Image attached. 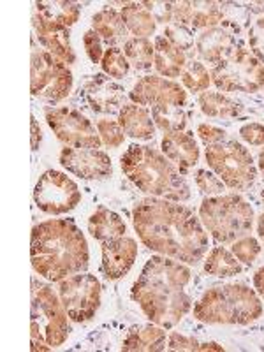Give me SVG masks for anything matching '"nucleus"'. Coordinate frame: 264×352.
<instances>
[{
    "instance_id": "nucleus-36",
    "label": "nucleus",
    "mask_w": 264,
    "mask_h": 352,
    "mask_svg": "<svg viewBox=\"0 0 264 352\" xmlns=\"http://www.w3.org/2000/svg\"><path fill=\"white\" fill-rule=\"evenodd\" d=\"M168 351H226V347L215 344V342H199L192 336L182 335V333H169Z\"/></svg>"
},
{
    "instance_id": "nucleus-16",
    "label": "nucleus",
    "mask_w": 264,
    "mask_h": 352,
    "mask_svg": "<svg viewBox=\"0 0 264 352\" xmlns=\"http://www.w3.org/2000/svg\"><path fill=\"white\" fill-rule=\"evenodd\" d=\"M83 99L94 113L99 115H118L127 102L125 90L106 74H97L83 85Z\"/></svg>"
},
{
    "instance_id": "nucleus-37",
    "label": "nucleus",
    "mask_w": 264,
    "mask_h": 352,
    "mask_svg": "<svg viewBox=\"0 0 264 352\" xmlns=\"http://www.w3.org/2000/svg\"><path fill=\"white\" fill-rule=\"evenodd\" d=\"M99 138L104 146L108 148H118L125 141V132L118 120H111V118H100L96 124Z\"/></svg>"
},
{
    "instance_id": "nucleus-42",
    "label": "nucleus",
    "mask_w": 264,
    "mask_h": 352,
    "mask_svg": "<svg viewBox=\"0 0 264 352\" xmlns=\"http://www.w3.org/2000/svg\"><path fill=\"white\" fill-rule=\"evenodd\" d=\"M197 136L206 146H212V144H219L228 140V132L224 129L217 127V125L199 124L197 125Z\"/></svg>"
},
{
    "instance_id": "nucleus-34",
    "label": "nucleus",
    "mask_w": 264,
    "mask_h": 352,
    "mask_svg": "<svg viewBox=\"0 0 264 352\" xmlns=\"http://www.w3.org/2000/svg\"><path fill=\"white\" fill-rule=\"evenodd\" d=\"M100 69L106 76L113 78V80H122L131 71V64H129L124 50L118 48V46H109L104 52L102 60H100Z\"/></svg>"
},
{
    "instance_id": "nucleus-46",
    "label": "nucleus",
    "mask_w": 264,
    "mask_h": 352,
    "mask_svg": "<svg viewBox=\"0 0 264 352\" xmlns=\"http://www.w3.org/2000/svg\"><path fill=\"white\" fill-rule=\"evenodd\" d=\"M30 125H32V150L36 152V150L39 148L41 140H43V131H41L39 124H37V120L34 116H30Z\"/></svg>"
},
{
    "instance_id": "nucleus-38",
    "label": "nucleus",
    "mask_w": 264,
    "mask_h": 352,
    "mask_svg": "<svg viewBox=\"0 0 264 352\" xmlns=\"http://www.w3.org/2000/svg\"><path fill=\"white\" fill-rule=\"evenodd\" d=\"M231 252L238 257L241 264L245 266H250V264L256 263V259L259 257L261 254V243L257 238L250 236H241L238 240H234L231 243Z\"/></svg>"
},
{
    "instance_id": "nucleus-12",
    "label": "nucleus",
    "mask_w": 264,
    "mask_h": 352,
    "mask_svg": "<svg viewBox=\"0 0 264 352\" xmlns=\"http://www.w3.org/2000/svg\"><path fill=\"white\" fill-rule=\"evenodd\" d=\"M34 201L41 212L48 215H65L76 208L81 201V190L65 173L44 171L34 188Z\"/></svg>"
},
{
    "instance_id": "nucleus-14",
    "label": "nucleus",
    "mask_w": 264,
    "mask_h": 352,
    "mask_svg": "<svg viewBox=\"0 0 264 352\" xmlns=\"http://www.w3.org/2000/svg\"><path fill=\"white\" fill-rule=\"evenodd\" d=\"M129 99L134 104L144 106V108H185L187 106V90L184 85L175 80H168L159 74H146L134 83L129 92Z\"/></svg>"
},
{
    "instance_id": "nucleus-20",
    "label": "nucleus",
    "mask_w": 264,
    "mask_h": 352,
    "mask_svg": "<svg viewBox=\"0 0 264 352\" xmlns=\"http://www.w3.org/2000/svg\"><path fill=\"white\" fill-rule=\"evenodd\" d=\"M160 150L182 173L190 171L199 162V144L188 131L166 132L160 140Z\"/></svg>"
},
{
    "instance_id": "nucleus-49",
    "label": "nucleus",
    "mask_w": 264,
    "mask_h": 352,
    "mask_svg": "<svg viewBox=\"0 0 264 352\" xmlns=\"http://www.w3.org/2000/svg\"><path fill=\"white\" fill-rule=\"evenodd\" d=\"M257 234H259L261 241L264 243V213H261L259 219H257Z\"/></svg>"
},
{
    "instance_id": "nucleus-32",
    "label": "nucleus",
    "mask_w": 264,
    "mask_h": 352,
    "mask_svg": "<svg viewBox=\"0 0 264 352\" xmlns=\"http://www.w3.org/2000/svg\"><path fill=\"white\" fill-rule=\"evenodd\" d=\"M182 85L187 92L203 94L206 92L212 85V76H210L208 67L197 58H188L184 72L180 76Z\"/></svg>"
},
{
    "instance_id": "nucleus-52",
    "label": "nucleus",
    "mask_w": 264,
    "mask_h": 352,
    "mask_svg": "<svg viewBox=\"0 0 264 352\" xmlns=\"http://www.w3.org/2000/svg\"><path fill=\"white\" fill-rule=\"evenodd\" d=\"M263 88H264V85H263Z\"/></svg>"
},
{
    "instance_id": "nucleus-28",
    "label": "nucleus",
    "mask_w": 264,
    "mask_h": 352,
    "mask_svg": "<svg viewBox=\"0 0 264 352\" xmlns=\"http://www.w3.org/2000/svg\"><path fill=\"white\" fill-rule=\"evenodd\" d=\"M34 11L50 23L58 27L71 28L80 20V4L69 2V0H55V2H36Z\"/></svg>"
},
{
    "instance_id": "nucleus-50",
    "label": "nucleus",
    "mask_w": 264,
    "mask_h": 352,
    "mask_svg": "<svg viewBox=\"0 0 264 352\" xmlns=\"http://www.w3.org/2000/svg\"><path fill=\"white\" fill-rule=\"evenodd\" d=\"M257 169L264 175V150L257 153Z\"/></svg>"
},
{
    "instance_id": "nucleus-6",
    "label": "nucleus",
    "mask_w": 264,
    "mask_h": 352,
    "mask_svg": "<svg viewBox=\"0 0 264 352\" xmlns=\"http://www.w3.org/2000/svg\"><path fill=\"white\" fill-rule=\"evenodd\" d=\"M71 317L58 291L37 278L32 280V312H30V345L32 351H53L67 342Z\"/></svg>"
},
{
    "instance_id": "nucleus-33",
    "label": "nucleus",
    "mask_w": 264,
    "mask_h": 352,
    "mask_svg": "<svg viewBox=\"0 0 264 352\" xmlns=\"http://www.w3.org/2000/svg\"><path fill=\"white\" fill-rule=\"evenodd\" d=\"M153 122L157 129L166 132H180L187 131L188 125V111L185 108H176V106H168V108H152Z\"/></svg>"
},
{
    "instance_id": "nucleus-31",
    "label": "nucleus",
    "mask_w": 264,
    "mask_h": 352,
    "mask_svg": "<svg viewBox=\"0 0 264 352\" xmlns=\"http://www.w3.org/2000/svg\"><path fill=\"white\" fill-rule=\"evenodd\" d=\"M224 25V8L222 2H194V16L190 21V28L194 32H201L206 28Z\"/></svg>"
},
{
    "instance_id": "nucleus-48",
    "label": "nucleus",
    "mask_w": 264,
    "mask_h": 352,
    "mask_svg": "<svg viewBox=\"0 0 264 352\" xmlns=\"http://www.w3.org/2000/svg\"><path fill=\"white\" fill-rule=\"evenodd\" d=\"M247 8L250 12L261 14V12H264V2H250V4H247Z\"/></svg>"
},
{
    "instance_id": "nucleus-8",
    "label": "nucleus",
    "mask_w": 264,
    "mask_h": 352,
    "mask_svg": "<svg viewBox=\"0 0 264 352\" xmlns=\"http://www.w3.org/2000/svg\"><path fill=\"white\" fill-rule=\"evenodd\" d=\"M215 88L222 94H256L264 85V64L243 44L210 69Z\"/></svg>"
},
{
    "instance_id": "nucleus-2",
    "label": "nucleus",
    "mask_w": 264,
    "mask_h": 352,
    "mask_svg": "<svg viewBox=\"0 0 264 352\" xmlns=\"http://www.w3.org/2000/svg\"><path fill=\"white\" fill-rule=\"evenodd\" d=\"M192 272L188 264L166 256H153L134 282L132 300L140 305L150 322L171 329L192 310V298L187 292Z\"/></svg>"
},
{
    "instance_id": "nucleus-18",
    "label": "nucleus",
    "mask_w": 264,
    "mask_h": 352,
    "mask_svg": "<svg viewBox=\"0 0 264 352\" xmlns=\"http://www.w3.org/2000/svg\"><path fill=\"white\" fill-rule=\"evenodd\" d=\"M100 268L108 280H118L127 275L138 259V243L131 236H120L102 243Z\"/></svg>"
},
{
    "instance_id": "nucleus-44",
    "label": "nucleus",
    "mask_w": 264,
    "mask_h": 352,
    "mask_svg": "<svg viewBox=\"0 0 264 352\" xmlns=\"http://www.w3.org/2000/svg\"><path fill=\"white\" fill-rule=\"evenodd\" d=\"M143 4L152 12L157 25L160 23L168 27L169 23H173V2H143Z\"/></svg>"
},
{
    "instance_id": "nucleus-27",
    "label": "nucleus",
    "mask_w": 264,
    "mask_h": 352,
    "mask_svg": "<svg viewBox=\"0 0 264 352\" xmlns=\"http://www.w3.org/2000/svg\"><path fill=\"white\" fill-rule=\"evenodd\" d=\"M197 104H199L203 115L210 116V118H236L243 113L241 102L229 97L228 94L219 92V90L217 92L206 90V92L199 94Z\"/></svg>"
},
{
    "instance_id": "nucleus-13",
    "label": "nucleus",
    "mask_w": 264,
    "mask_h": 352,
    "mask_svg": "<svg viewBox=\"0 0 264 352\" xmlns=\"http://www.w3.org/2000/svg\"><path fill=\"white\" fill-rule=\"evenodd\" d=\"M46 124L56 140L71 148H100L102 141L97 127L87 116L72 108H46Z\"/></svg>"
},
{
    "instance_id": "nucleus-17",
    "label": "nucleus",
    "mask_w": 264,
    "mask_h": 352,
    "mask_svg": "<svg viewBox=\"0 0 264 352\" xmlns=\"http://www.w3.org/2000/svg\"><path fill=\"white\" fill-rule=\"evenodd\" d=\"M236 34L229 30L226 27H213L201 30L196 36V48H194V55L197 56V60L206 62V64L217 65L220 60H224L229 53L240 46Z\"/></svg>"
},
{
    "instance_id": "nucleus-19",
    "label": "nucleus",
    "mask_w": 264,
    "mask_h": 352,
    "mask_svg": "<svg viewBox=\"0 0 264 352\" xmlns=\"http://www.w3.org/2000/svg\"><path fill=\"white\" fill-rule=\"evenodd\" d=\"M32 27L34 37H36V41H39L41 48H44L50 55H53L67 65L76 62V53L72 50L69 28L50 23L44 18H41L36 11L32 12Z\"/></svg>"
},
{
    "instance_id": "nucleus-24",
    "label": "nucleus",
    "mask_w": 264,
    "mask_h": 352,
    "mask_svg": "<svg viewBox=\"0 0 264 352\" xmlns=\"http://www.w3.org/2000/svg\"><path fill=\"white\" fill-rule=\"evenodd\" d=\"M92 30L102 39V43L108 44V48L120 43L125 44L129 41V30L122 18V12L109 6L94 14Z\"/></svg>"
},
{
    "instance_id": "nucleus-5",
    "label": "nucleus",
    "mask_w": 264,
    "mask_h": 352,
    "mask_svg": "<svg viewBox=\"0 0 264 352\" xmlns=\"http://www.w3.org/2000/svg\"><path fill=\"white\" fill-rule=\"evenodd\" d=\"M263 316V300L245 284H226L208 289L194 305V317L204 324L247 326Z\"/></svg>"
},
{
    "instance_id": "nucleus-7",
    "label": "nucleus",
    "mask_w": 264,
    "mask_h": 352,
    "mask_svg": "<svg viewBox=\"0 0 264 352\" xmlns=\"http://www.w3.org/2000/svg\"><path fill=\"white\" fill-rule=\"evenodd\" d=\"M199 219L215 243L224 245L250 234L256 213L252 204L234 192L204 197L199 206Z\"/></svg>"
},
{
    "instance_id": "nucleus-3",
    "label": "nucleus",
    "mask_w": 264,
    "mask_h": 352,
    "mask_svg": "<svg viewBox=\"0 0 264 352\" xmlns=\"http://www.w3.org/2000/svg\"><path fill=\"white\" fill-rule=\"evenodd\" d=\"M88 243L71 219H52L34 226L30 234V261L34 272L50 282H58L87 272Z\"/></svg>"
},
{
    "instance_id": "nucleus-51",
    "label": "nucleus",
    "mask_w": 264,
    "mask_h": 352,
    "mask_svg": "<svg viewBox=\"0 0 264 352\" xmlns=\"http://www.w3.org/2000/svg\"><path fill=\"white\" fill-rule=\"evenodd\" d=\"M261 199L264 201V188H263V190H261Z\"/></svg>"
},
{
    "instance_id": "nucleus-11",
    "label": "nucleus",
    "mask_w": 264,
    "mask_h": 352,
    "mask_svg": "<svg viewBox=\"0 0 264 352\" xmlns=\"http://www.w3.org/2000/svg\"><path fill=\"white\" fill-rule=\"evenodd\" d=\"M56 291L72 322H87L99 310L102 287L96 275L87 272L74 273L58 282Z\"/></svg>"
},
{
    "instance_id": "nucleus-22",
    "label": "nucleus",
    "mask_w": 264,
    "mask_h": 352,
    "mask_svg": "<svg viewBox=\"0 0 264 352\" xmlns=\"http://www.w3.org/2000/svg\"><path fill=\"white\" fill-rule=\"evenodd\" d=\"M153 48H155V56H153V67L162 78H180L185 65L188 62V55L176 48L175 44L164 36H157L153 39Z\"/></svg>"
},
{
    "instance_id": "nucleus-45",
    "label": "nucleus",
    "mask_w": 264,
    "mask_h": 352,
    "mask_svg": "<svg viewBox=\"0 0 264 352\" xmlns=\"http://www.w3.org/2000/svg\"><path fill=\"white\" fill-rule=\"evenodd\" d=\"M194 16V2H173V23L190 27Z\"/></svg>"
},
{
    "instance_id": "nucleus-43",
    "label": "nucleus",
    "mask_w": 264,
    "mask_h": 352,
    "mask_svg": "<svg viewBox=\"0 0 264 352\" xmlns=\"http://www.w3.org/2000/svg\"><path fill=\"white\" fill-rule=\"evenodd\" d=\"M240 138L250 146H264V125L248 122L240 127Z\"/></svg>"
},
{
    "instance_id": "nucleus-39",
    "label": "nucleus",
    "mask_w": 264,
    "mask_h": 352,
    "mask_svg": "<svg viewBox=\"0 0 264 352\" xmlns=\"http://www.w3.org/2000/svg\"><path fill=\"white\" fill-rule=\"evenodd\" d=\"M194 180H196L197 188L204 197H213V196H222L226 190V184L220 180L219 176L208 169H197L194 173Z\"/></svg>"
},
{
    "instance_id": "nucleus-4",
    "label": "nucleus",
    "mask_w": 264,
    "mask_h": 352,
    "mask_svg": "<svg viewBox=\"0 0 264 352\" xmlns=\"http://www.w3.org/2000/svg\"><path fill=\"white\" fill-rule=\"evenodd\" d=\"M124 175L141 192L184 203L190 199V185L171 160L148 144H132L120 157Z\"/></svg>"
},
{
    "instance_id": "nucleus-40",
    "label": "nucleus",
    "mask_w": 264,
    "mask_h": 352,
    "mask_svg": "<svg viewBox=\"0 0 264 352\" xmlns=\"http://www.w3.org/2000/svg\"><path fill=\"white\" fill-rule=\"evenodd\" d=\"M248 50L264 64V16H259L247 30Z\"/></svg>"
},
{
    "instance_id": "nucleus-26",
    "label": "nucleus",
    "mask_w": 264,
    "mask_h": 352,
    "mask_svg": "<svg viewBox=\"0 0 264 352\" xmlns=\"http://www.w3.org/2000/svg\"><path fill=\"white\" fill-rule=\"evenodd\" d=\"M122 18L129 34L141 39H148L157 30V21L152 12L144 8L143 2H125L122 6Z\"/></svg>"
},
{
    "instance_id": "nucleus-10",
    "label": "nucleus",
    "mask_w": 264,
    "mask_h": 352,
    "mask_svg": "<svg viewBox=\"0 0 264 352\" xmlns=\"http://www.w3.org/2000/svg\"><path fill=\"white\" fill-rule=\"evenodd\" d=\"M72 72L67 64L39 48L36 37H32L30 52V92L34 97L56 104L67 99L72 90Z\"/></svg>"
},
{
    "instance_id": "nucleus-25",
    "label": "nucleus",
    "mask_w": 264,
    "mask_h": 352,
    "mask_svg": "<svg viewBox=\"0 0 264 352\" xmlns=\"http://www.w3.org/2000/svg\"><path fill=\"white\" fill-rule=\"evenodd\" d=\"M88 232L100 243H104V241L125 236L127 226L118 213L100 206L88 219Z\"/></svg>"
},
{
    "instance_id": "nucleus-9",
    "label": "nucleus",
    "mask_w": 264,
    "mask_h": 352,
    "mask_svg": "<svg viewBox=\"0 0 264 352\" xmlns=\"http://www.w3.org/2000/svg\"><path fill=\"white\" fill-rule=\"evenodd\" d=\"M204 159L208 168L224 182L226 187L245 192L257 180V166L252 153L234 140H226L219 144L206 146Z\"/></svg>"
},
{
    "instance_id": "nucleus-15",
    "label": "nucleus",
    "mask_w": 264,
    "mask_h": 352,
    "mask_svg": "<svg viewBox=\"0 0 264 352\" xmlns=\"http://www.w3.org/2000/svg\"><path fill=\"white\" fill-rule=\"evenodd\" d=\"M62 168L83 180H106L113 175L111 159L99 148H71L65 146L58 155Z\"/></svg>"
},
{
    "instance_id": "nucleus-41",
    "label": "nucleus",
    "mask_w": 264,
    "mask_h": 352,
    "mask_svg": "<svg viewBox=\"0 0 264 352\" xmlns=\"http://www.w3.org/2000/svg\"><path fill=\"white\" fill-rule=\"evenodd\" d=\"M83 44H85V52H87L88 58L94 62V64H100L102 56H104L106 50L102 48V39L94 32L92 28L85 32L83 36Z\"/></svg>"
},
{
    "instance_id": "nucleus-47",
    "label": "nucleus",
    "mask_w": 264,
    "mask_h": 352,
    "mask_svg": "<svg viewBox=\"0 0 264 352\" xmlns=\"http://www.w3.org/2000/svg\"><path fill=\"white\" fill-rule=\"evenodd\" d=\"M254 289H256L261 300L264 301V266L254 273Z\"/></svg>"
},
{
    "instance_id": "nucleus-21",
    "label": "nucleus",
    "mask_w": 264,
    "mask_h": 352,
    "mask_svg": "<svg viewBox=\"0 0 264 352\" xmlns=\"http://www.w3.org/2000/svg\"><path fill=\"white\" fill-rule=\"evenodd\" d=\"M118 124L124 129L125 136L138 141H150L155 138L157 125L153 122L152 109L140 104H125L118 113Z\"/></svg>"
},
{
    "instance_id": "nucleus-35",
    "label": "nucleus",
    "mask_w": 264,
    "mask_h": 352,
    "mask_svg": "<svg viewBox=\"0 0 264 352\" xmlns=\"http://www.w3.org/2000/svg\"><path fill=\"white\" fill-rule=\"evenodd\" d=\"M162 36L166 39L171 41L176 48H180L182 52H185L188 55V58H194V48H196V36H194V30L187 25L180 23H169L168 27H164V32Z\"/></svg>"
},
{
    "instance_id": "nucleus-1",
    "label": "nucleus",
    "mask_w": 264,
    "mask_h": 352,
    "mask_svg": "<svg viewBox=\"0 0 264 352\" xmlns=\"http://www.w3.org/2000/svg\"><path fill=\"white\" fill-rule=\"evenodd\" d=\"M132 226L141 243L159 256L196 266L208 254V232L201 219L178 201L144 197L132 208Z\"/></svg>"
},
{
    "instance_id": "nucleus-30",
    "label": "nucleus",
    "mask_w": 264,
    "mask_h": 352,
    "mask_svg": "<svg viewBox=\"0 0 264 352\" xmlns=\"http://www.w3.org/2000/svg\"><path fill=\"white\" fill-rule=\"evenodd\" d=\"M124 53L127 56L131 67L136 71H148L153 67V56L155 48L150 39H141V37H129L124 44Z\"/></svg>"
},
{
    "instance_id": "nucleus-23",
    "label": "nucleus",
    "mask_w": 264,
    "mask_h": 352,
    "mask_svg": "<svg viewBox=\"0 0 264 352\" xmlns=\"http://www.w3.org/2000/svg\"><path fill=\"white\" fill-rule=\"evenodd\" d=\"M168 344L166 328L157 324H143L132 328L122 342V351L125 352H159L164 351Z\"/></svg>"
},
{
    "instance_id": "nucleus-29",
    "label": "nucleus",
    "mask_w": 264,
    "mask_h": 352,
    "mask_svg": "<svg viewBox=\"0 0 264 352\" xmlns=\"http://www.w3.org/2000/svg\"><path fill=\"white\" fill-rule=\"evenodd\" d=\"M204 272L219 278H229V276L240 275L243 266L238 261V257L228 250L226 247H213L206 256H204Z\"/></svg>"
}]
</instances>
